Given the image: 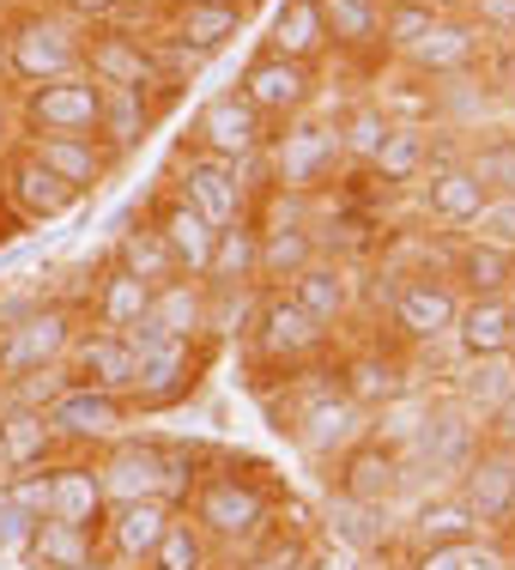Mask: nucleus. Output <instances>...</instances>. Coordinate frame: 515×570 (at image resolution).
I'll list each match as a JSON object with an SVG mask.
<instances>
[{
  "label": "nucleus",
  "instance_id": "1",
  "mask_svg": "<svg viewBox=\"0 0 515 570\" xmlns=\"http://www.w3.org/2000/svg\"><path fill=\"white\" fill-rule=\"evenodd\" d=\"M7 24V79L49 86V79L86 73V24H73L61 7H19Z\"/></svg>",
  "mask_w": 515,
  "mask_h": 570
},
{
  "label": "nucleus",
  "instance_id": "2",
  "mask_svg": "<svg viewBox=\"0 0 515 570\" xmlns=\"http://www.w3.org/2000/svg\"><path fill=\"white\" fill-rule=\"evenodd\" d=\"M182 515L212 540V547H237L242 552V547H255V540L267 534V522H274V498H267L249 473L219 468V473H200V480L188 485V510Z\"/></svg>",
  "mask_w": 515,
  "mask_h": 570
},
{
  "label": "nucleus",
  "instance_id": "3",
  "mask_svg": "<svg viewBox=\"0 0 515 570\" xmlns=\"http://www.w3.org/2000/svg\"><path fill=\"white\" fill-rule=\"evenodd\" d=\"M98 480L110 504H128V498H165V504H176L200 480V461L158 438H116L110 455L98 461Z\"/></svg>",
  "mask_w": 515,
  "mask_h": 570
},
{
  "label": "nucleus",
  "instance_id": "4",
  "mask_svg": "<svg viewBox=\"0 0 515 570\" xmlns=\"http://www.w3.org/2000/svg\"><path fill=\"white\" fill-rule=\"evenodd\" d=\"M261 165H267V183H274L279 195H309V188H321L346 165L340 121H321L309 110L279 121V134H267V146H261Z\"/></svg>",
  "mask_w": 515,
  "mask_h": 570
},
{
  "label": "nucleus",
  "instance_id": "5",
  "mask_svg": "<svg viewBox=\"0 0 515 570\" xmlns=\"http://www.w3.org/2000/svg\"><path fill=\"white\" fill-rule=\"evenodd\" d=\"M479 443H485L479 413H467L455 395H443V401L425 406V425L413 431V443H406L400 461L413 468V480H449L455 485Z\"/></svg>",
  "mask_w": 515,
  "mask_h": 570
},
{
  "label": "nucleus",
  "instance_id": "6",
  "mask_svg": "<svg viewBox=\"0 0 515 570\" xmlns=\"http://www.w3.org/2000/svg\"><path fill=\"white\" fill-rule=\"evenodd\" d=\"M279 431H291V443H297L309 461H340L351 443H364L370 413H364V406L351 401L340 383H321V389H309V395L291 406Z\"/></svg>",
  "mask_w": 515,
  "mask_h": 570
},
{
  "label": "nucleus",
  "instance_id": "7",
  "mask_svg": "<svg viewBox=\"0 0 515 570\" xmlns=\"http://www.w3.org/2000/svg\"><path fill=\"white\" fill-rule=\"evenodd\" d=\"M79 341V322L67 304H37L24 322L0 328V389L19 383V376H37V371H61L67 352Z\"/></svg>",
  "mask_w": 515,
  "mask_h": 570
},
{
  "label": "nucleus",
  "instance_id": "8",
  "mask_svg": "<svg viewBox=\"0 0 515 570\" xmlns=\"http://www.w3.org/2000/svg\"><path fill=\"white\" fill-rule=\"evenodd\" d=\"M188 146L207 158H225V165L255 170L261 165V146H267V121L242 104V91H212L195 110V121H188Z\"/></svg>",
  "mask_w": 515,
  "mask_h": 570
},
{
  "label": "nucleus",
  "instance_id": "9",
  "mask_svg": "<svg viewBox=\"0 0 515 570\" xmlns=\"http://www.w3.org/2000/svg\"><path fill=\"white\" fill-rule=\"evenodd\" d=\"M176 200H188L212 230H225V225L249 219V170L188 146V153H176Z\"/></svg>",
  "mask_w": 515,
  "mask_h": 570
},
{
  "label": "nucleus",
  "instance_id": "10",
  "mask_svg": "<svg viewBox=\"0 0 515 570\" xmlns=\"http://www.w3.org/2000/svg\"><path fill=\"white\" fill-rule=\"evenodd\" d=\"M449 492L460 498V510L473 515L479 534H504V528L515 522V450H504V443H479Z\"/></svg>",
  "mask_w": 515,
  "mask_h": 570
},
{
  "label": "nucleus",
  "instance_id": "11",
  "mask_svg": "<svg viewBox=\"0 0 515 570\" xmlns=\"http://www.w3.org/2000/svg\"><path fill=\"white\" fill-rule=\"evenodd\" d=\"M98 110H103V86L91 73L24 86V98H19L24 134H98Z\"/></svg>",
  "mask_w": 515,
  "mask_h": 570
},
{
  "label": "nucleus",
  "instance_id": "12",
  "mask_svg": "<svg viewBox=\"0 0 515 570\" xmlns=\"http://www.w3.org/2000/svg\"><path fill=\"white\" fill-rule=\"evenodd\" d=\"M249 341H255V358H261V364L297 371V364L321 358V346H328V328H321L316 316H304V309H297L286 292H261V309H255Z\"/></svg>",
  "mask_w": 515,
  "mask_h": 570
},
{
  "label": "nucleus",
  "instance_id": "13",
  "mask_svg": "<svg viewBox=\"0 0 515 570\" xmlns=\"http://www.w3.org/2000/svg\"><path fill=\"white\" fill-rule=\"evenodd\" d=\"M56 443H116L121 431L133 425V406L128 395H110V389H86V383H67L56 401L43 406Z\"/></svg>",
  "mask_w": 515,
  "mask_h": 570
},
{
  "label": "nucleus",
  "instance_id": "14",
  "mask_svg": "<svg viewBox=\"0 0 515 570\" xmlns=\"http://www.w3.org/2000/svg\"><path fill=\"white\" fill-rule=\"evenodd\" d=\"M455 309H460V292L449 285V274H413L395 285L388 322H395L406 346H437L455 334Z\"/></svg>",
  "mask_w": 515,
  "mask_h": 570
},
{
  "label": "nucleus",
  "instance_id": "15",
  "mask_svg": "<svg viewBox=\"0 0 515 570\" xmlns=\"http://www.w3.org/2000/svg\"><path fill=\"white\" fill-rule=\"evenodd\" d=\"M291 200L297 195H279L274 188V213L255 225V237H261V292H286V285L321 255V237L304 225V213H297Z\"/></svg>",
  "mask_w": 515,
  "mask_h": 570
},
{
  "label": "nucleus",
  "instance_id": "16",
  "mask_svg": "<svg viewBox=\"0 0 515 570\" xmlns=\"http://www.w3.org/2000/svg\"><path fill=\"white\" fill-rule=\"evenodd\" d=\"M0 200H7L24 225H49V219H67L86 195L67 188L49 165H37L31 146H19V153H7V165H0Z\"/></svg>",
  "mask_w": 515,
  "mask_h": 570
},
{
  "label": "nucleus",
  "instance_id": "17",
  "mask_svg": "<svg viewBox=\"0 0 515 570\" xmlns=\"http://www.w3.org/2000/svg\"><path fill=\"white\" fill-rule=\"evenodd\" d=\"M237 91L261 121H291V116H304L309 104H316V73H309L304 61H286V56H267L261 49V56L242 67Z\"/></svg>",
  "mask_w": 515,
  "mask_h": 570
},
{
  "label": "nucleus",
  "instance_id": "18",
  "mask_svg": "<svg viewBox=\"0 0 515 570\" xmlns=\"http://www.w3.org/2000/svg\"><path fill=\"white\" fill-rule=\"evenodd\" d=\"M200 371V352L188 341H158L146 352H133V383H128V406L133 413H158V406L188 401Z\"/></svg>",
  "mask_w": 515,
  "mask_h": 570
},
{
  "label": "nucleus",
  "instance_id": "19",
  "mask_svg": "<svg viewBox=\"0 0 515 570\" xmlns=\"http://www.w3.org/2000/svg\"><path fill=\"white\" fill-rule=\"evenodd\" d=\"M418 200H425V213H430L437 225L467 230L492 195H485V183L467 170V158L449 153V158H430V165H425V176H418Z\"/></svg>",
  "mask_w": 515,
  "mask_h": 570
},
{
  "label": "nucleus",
  "instance_id": "20",
  "mask_svg": "<svg viewBox=\"0 0 515 570\" xmlns=\"http://www.w3.org/2000/svg\"><path fill=\"white\" fill-rule=\"evenodd\" d=\"M176 504H165V498H128V504H110L98 522L103 547H110L116 564H146L158 552V540H165Z\"/></svg>",
  "mask_w": 515,
  "mask_h": 570
},
{
  "label": "nucleus",
  "instance_id": "21",
  "mask_svg": "<svg viewBox=\"0 0 515 570\" xmlns=\"http://www.w3.org/2000/svg\"><path fill=\"white\" fill-rule=\"evenodd\" d=\"M485 56V31L473 19H455V12H443L437 24H430L425 37H418L413 49H406V67L425 79H455V73H473V61Z\"/></svg>",
  "mask_w": 515,
  "mask_h": 570
},
{
  "label": "nucleus",
  "instance_id": "22",
  "mask_svg": "<svg viewBox=\"0 0 515 570\" xmlns=\"http://www.w3.org/2000/svg\"><path fill=\"white\" fill-rule=\"evenodd\" d=\"M86 67L98 86H133V91H152V98H165L158 91V73H152V49L140 43L133 31H86Z\"/></svg>",
  "mask_w": 515,
  "mask_h": 570
},
{
  "label": "nucleus",
  "instance_id": "23",
  "mask_svg": "<svg viewBox=\"0 0 515 570\" xmlns=\"http://www.w3.org/2000/svg\"><path fill=\"white\" fill-rule=\"evenodd\" d=\"M413 485V468L383 450V443H351V450L340 455V498H358V504H388L395 510V498Z\"/></svg>",
  "mask_w": 515,
  "mask_h": 570
},
{
  "label": "nucleus",
  "instance_id": "24",
  "mask_svg": "<svg viewBox=\"0 0 515 570\" xmlns=\"http://www.w3.org/2000/svg\"><path fill=\"white\" fill-rule=\"evenodd\" d=\"M24 146L37 153V165H49L67 188H79V195H98L116 170V158L98 146V134H31Z\"/></svg>",
  "mask_w": 515,
  "mask_h": 570
},
{
  "label": "nucleus",
  "instance_id": "25",
  "mask_svg": "<svg viewBox=\"0 0 515 570\" xmlns=\"http://www.w3.org/2000/svg\"><path fill=\"white\" fill-rule=\"evenodd\" d=\"M158 128V98L133 86H103V110H98V146L116 158H133Z\"/></svg>",
  "mask_w": 515,
  "mask_h": 570
},
{
  "label": "nucleus",
  "instance_id": "26",
  "mask_svg": "<svg viewBox=\"0 0 515 570\" xmlns=\"http://www.w3.org/2000/svg\"><path fill=\"white\" fill-rule=\"evenodd\" d=\"M67 383H86V389H110V395H128L133 383V352L121 334L110 328H79L73 352H67Z\"/></svg>",
  "mask_w": 515,
  "mask_h": 570
},
{
  "label": "nucleus",
  "instance_id": "27",
  "mask_svg": "<svg viewBox=\"0 0 515 570\" xmlns=\"http://www.w3.org/2000/svg\"><path fill=\"white\" fill-rule=\"evenodd\" d=\"M237 31H242V0H176V7H170V31H165V37L212 61Z\"/></svg>",
  "mask_w": 515,
  "mask_h": 570
},
{
  "label": "nucleus",
  "instance_id": "28",
  "mask_svg": "<svg viewBox=\"0 0 515 570\" xmlns=\"http://www.w3.org/2000/svg\"><path fill=\"white\" fill-rule=\"evenodd\" d=\"M103 510H110V498H103L98 468H86V461H61V468H49V515L43 522H67V528L98 534Z\"/></svg>",
  "mask_w": 515,
  "mask_h": 570
},
{
  "label": "nucleus",
  "instance_id": "29",
  "mask_svg": "<svg viewBox=\"0 0 515 570\" xmlns=\"http://www.w3.org/2000/svg\"><path fill=\"white\" fill-rule=\"evenodd\" d=\"M286 297L297 309H304V316H316L321 328H340V322L351 316V297H358V285H351V274L340 262H328V255H316V262L304 267V274H297L291 285H286Z\"/></svg>",
  "mask_w": 515,
  "mask_h": 570
},
{
  "label": "nucleus",
  "instance_id": "30",
  "mask_svg": "<svg viewBox=\"0 0 515 570\" xmlns=\"http://www.w3.org/2000/svg\"><path fill=\"white\" fill-rule=\"evenodd\" d=\"M328 547L346 559H370V552L395 547V510L388 504H358V498H334L328 504Z\"/></svg>",
  "mask_w": 515,
  "mask_h": 570
},
{
  "label": "nucleus",
  "instance_id": "31",
  "mask_svg": "<svg viewBox=\"0 0 515 570\" xmlns=\"http://www.w3.org/2000/svg\"><path fill=\"white\" fill-rule=\"evenodd\" d=\"M152 230L165 237V249H170L176 274H182V279H207V262H212V243H219V230L200 219V213L188 207V200H176V195H170L165 207H158Z\"/></svg>",
  "mask_w": 515,
  "mask_h": 570
},
{
  "label": "nucleus",
  "instance_id": "32",
  "mask_svg": "<svg viewBox=\"0 0 515 570\" xmlns=\"http://www.w3.org/2000/svg\"><path fill=\"white\" fill-rule=\"evenodd\" d=\"M460 358H485V352H515V304L509 297H460L455 334Z\"/></svg>",
  "mask_w": 515,
  "mask_h": 570
},
{
  "label": "nucleus",
  "instance_id": "33",
  "mask_svg": "<svg viewBox=\"0 0 515 570\" xmlns=\"http://www.w3.org/2000/svg\"><path fill=\"white\" fill-rule=\"evenodd\" d=\"M200 285H212V292H261V237H255V219H237L219 230Z\"/></svg>",
  "mask_w": 515,
  "mask_h": 570
},
{
  "label": "nucleus",
  "instance_id": "34",
  "mask_svg": "<svg viewBox=\"0 0 515 570\" xmlns=\"http://www.w3.org/2000/svg\"><path fill=\"white\" fill-rule=\"evenodd\" d=\"M449 285L460 297H509L515 292V255L492 249V243H479V237H460L455 262H449Z\"/></svg>",
  "mask_w": 515,
  "mask_h": 570
},
{
  "label": "nucleus",
  "instance_id": "35",
  "mask_svg": "<svg viewBox=\"0 0 515 570\" xmlns=\"http://www.w3.org/2000/svg\"><path fill=\"white\" fill-rule=\"evenodd\" d=\"M267 56H286V61H304V67H316L328 56V24H321L316 0H279L274 31H267Z\"/></svg>",
  "mask_w": 515,
  "mask_h": 570
},
{
  "label": "nucleus",
  "instance_id": "36",
  "mask_svg": "<svg viewBox=\"0 0 515 570\" xmlns=\"http://www.w3.org/2000/svg\"><path fill=\"white\" fill-rule=\"evenodd\" d=\"M515 395V352H485V358H460V376H455V401L467 413H492Z\"/></svg>",
  "mask_w": 515,
  "mask_h": 570
},
{
  "label": "nucleus",
  "instance_id": "37",
  "mask_svg": "<svg viewBox=\"0 0 515 570\" xmlns=\"http://www.w3.org/2000/svg\"><path fill=\"white\" fill-rule=\"evenodd\" d=\"M0 455H7V468H43L49 455H56V431H49V419L37 413V406H7L0 401Z\"/></svg>",
  "mask_w": 515,
  "mask_h": 570
},
{
  "label": "nucleus",
  "instance_id": "38",
  "mask_svg": "<svg viewBox=\"0 0 515 570\" xmlns=\"http://www.w3.org/2000/svg\"><path fill=\"white\" fill-rule=\"evenodd\" d=\"M321 24H328V49H383V0H316Z\"/></svg>",
  "mask_w": 515,
  "mask_h": 570
},
{
  "label": "nucleus",
  "instance_id": "39",
  "mask_svg": "<svg viewBox=\"0 0 515 570\" xmlns=\"http://www.w3.org/2000/svg\"><path fill=\"white\" fill-rule=\"evenodd\" d=\"M24 559H31V570H86L98 564V534L67 522H37L24 540Z\"/></svg>",
  "mask_w": 515,
  "mask_h": 570
},
{
  "label": "nucleus",
  "instance_id": "40",
  "mask_svg": "<svg viewBox=\"0 0 515 570\" xmlns=\"http://www.w3.org/2000/svg\"><path fill=\"white\" fill-rule=\"evenodd\" d=\"M146 309H152V285L133 279V274H121V267L110 262V274L98 279V292H91V322H98V328H110V334H121V328H133Z\"/></svg>",
  "mask_w": 515,
  "mask_h": 570
},
{
  "label": "nucleus",
  "instance_id": "41",
  "mask_svg": "<svg viewBox=\"0 0 515 570\" xmlns=\"http://www.w3.org/2000/svg\"><path fill=\"white\" fill-rule=\"evenodd\" d=\"M152 316L165 322L170 341H188V346H195L200 334H207V285H200V279H182V274L165 279V285L152 292Z\"/></svg>",
  "mask_w": 515,
  "mask_h": 570
},
{
  "label": "nucleus",
  "instance_id": "42",
  "mask_svg": "<svg viewBox=\"0 0 515 570\" xmlns=\"http://www.w3.org/2000/svg\"><path fill=\"white\" fill-rule=\"evenodd\" d=\"M340 389L364 406V413H376L383 401H395L406 389V371H400V358H388V352H358V358H346Z\"/></svg>",
  "mask_w": 515,
  "mask_h": 570
},
{
  "label": "nucleus",
  "instance_id": "43",
  "mask_svg": "<svg viewBox=\"0 0 515 570\" xmlns=\"http://www.w3.org/2000/svg\"><path fill=\"white\" fill-rule=\"evenodd\" d=\"M116 267H121V274H133V279H146L152 292L165 279H176V262H170L165 237H158L152 225H133V219L116 230Z\"/></svg>",
  "mask_w": 515,
  "mask_h": 570
},
{
  "label": "nucleus",
  "instance_id": "44",
  "mask_svg": "<svg viewBox=\"0 0 515 570\" xmlns=\"http://www.w3.org/2000/svg\"><path fill=\"white\" fill-rule=\"evenodd\" d=\"M430 165V134L418 128V121H395L383 140V153L370 158V170L383 176V183H418Z\"/></svg>",
  "mask_w": 515,
  "mask_h": 570
},
{
  "label": "nucleus",
  "instance_id": "45",
  "mask_svg": "<svg viewBox=\"0 0 515 570\" xmlns=\"http://www.w3.org/2000/svg\"><path fill=\"white\" fill-rule=\"evenodd\" d=\"M413 540H418V552H425V547H473L479 528H473V515L460 510L455 492H443V498H430V504H418Z\"/></svg>",
  "mask_w": 515,
  "mask_h": 570
},
{
  "label": "nucleus",
  "instance_id": "46",
  "mask_svg": "<svg viewBox=\"0 0 515 570\" xmlns=\"http://www.w3.org/2000/svg\"><path fill=\"white\" fill-rule=\"evenodd\" d=\"M146 570H212V540L200 534L182 510H176L170 528H165V540H158V552L146 559Z\"/></svg>",
  "mask_w": 515,
  "mask_h": 570
},
{
  "label": "nucleus",
  "instance_id": "47",
  "mask_svg": "<svg viewBox=\"0 0 515 570\" xmlns=\"http://www.w3.org/2000/svg\"><path fill=\"white\" fill-rule=\"evenodd\" d=\"M460 158H467V170L485 183V195H515V134H485V140H473Z\"/></svg>",
  "mask_w": 515,
  "mask_h": 570
},
{
  "label": "nucleus",
  "instance_id": "48",
  "mask_svg": "<svg viewBox=\"0 0 515 570\" xmlns=\"http://www.w3.org/2000/svg\"><path fill=\"white\" fill-rule=\"evenodd\" d=\"M437 19H443L437 0H383V49L388 56H406Z\"/></svg>",
  "mask_w": 515,
  "mask_h": 570
},
{
  "label": "nucleus",
  "instance_id": "49",
  "mask_svg": "<svg viewBox=\"0 0 515 570\" xmlns=\"http://www.w3.org/2000/svg\"><path fill=\"white\" fill-rule=\"evenodd\" d=\"M388 128H395V116H388L383 104H358V110L340 121V153L351 158V165H370V158L383 153Z\"/></svg>",
  "mask_w": 515,
  "mask_h": 570
},
{
  "label": "nucleus",
  "instance_id": "50",
  "mask_svg": "<svg viewBox=\"0 0 515 570\" xmlns=\"http://www.w3.org/2000/svg\"><path fill=\"white\" fill-rule=\"evenodd\" d=\"M304 540H286V534H261L255 547H242V564L237 570H304Z\"/></svg>",
  "mask_w": 515,
  "mask_h": 570
},
{
  "label": "nucleus",
  "instance_id": "51",
  "mask_svg": "<svg viewBox=\"0 0 515 570\" xmlns=\"http://www.w3.org/2000/svg\"><path fill=\"white\" fill-rule=\"evenodd\" d=\"M467 237L492 243V249H509L515 255V195H492L479 207V219L467 225Z\"/></svg>",
  "mask_w": 515,
  "mask_h": 570
},
{
  "label": "nucleus",
  "instance_id": "52",
  "mask_svg": "<svg viewBox=\"0 0 515 570\" xmlns=\"http://www.w3.org/2000/svg\"><path fill=\"white\" fill-rule=\"evenodd\" d=\"M473 24L485 37H515V0H473Z\"/></svg>",
  "mask_w": 515,
  "mask_h": 570
},
{
  "label": "nucleus",
  "instance_id": "53",
  "mask_svg": "<svg viewBox=\"0 0 515 570\" xmlns=\"http://www.w3.org/2000/svg\"><path fill=\"white\" fill-rule=\"evenodd\" d=\"M121 7H128V0H61V12L73 24H110Z\"/></svg>",
  "mask_w": 515,
  "mask_h": 570
},
{
  "label": "nucleus",
  "instance_id": "54",
  "mask_svg": "<svg viewBox=\"0 0 515 570\" xmlns=\"http://www.w3.org/2000/svg\"><path fill=\"white\" fill-rule=\"evenodd\" d=\"M413 570H473V547H425Z\"/></svg>",
  "mask_w": 515,
  "mask_h": 570
},
{
  "label": "nucleus",
  "instance_id": "55",
  "mask_svg": "<svg viewBox=\"0 0 515 570\" xmlns=\"http://www.w3.org/2000/svg\"><path fill=\"white\" fill-rule=\"evenodd\" d=\"M479 425H485V443H504V450H515V395L504 406H492Z\"/></svg>",
  "mask_w": 515,
  "mask_h": 570
},
{
  "label": "nucleus",
  "instance_id": "56",
  "mask_svg": "<svg viewBox=\"0 0 515 570\" xmlns=\"http://www.w3.org/2000/svg\"><path fill=\"white\" fill-rule=\"evenodd\" d=\"M304 570H351V559L340 547H309L304 552Z\"/></svg>",
  "mask_w": 515,
  "mask_h": 570
},
{
  "label": "nucleus",
  "instance_id": "57",
  "mask_svg": "<svg viewBox=\"0 0 515 570\" xmlns=\"http://www.w3.org/2000/svg\"><path fill=\"white\" fill-rule=\"evenodd\" d=\"M7 153H12V110H7V98H0V165H7Z\"/></svg>",
  "mask_w": 515,
  "mask_h": 570
},
{
  "label": "nucleus",
  "instance_id": "58",
  "mask_svg": "<svg viewBox=\"0 0 515 570\" xmlns=\"http://www.w3.org/2000/svg\"><path fill=\"white\" fill-rule=\"evenodd\" d=\"M0 79H7V24H0Z\"/></svg>",
  "mask_w": 515,
  "mask_h": 570
},
{
  "label": "nucleus",
  "instance_id": "59",
  "mask_svg": "<svg viewBox=\"0 0 515 570\" xmlns=\"http://www.w3.org/2000/svg\"><path fill=\"white\" fill-rule=\"evenodd\" d=\"M509 304H515V292H509Z\"/></svg>",
  "mask_w": 515,
  "mask_h": 570
}]
</instances>
